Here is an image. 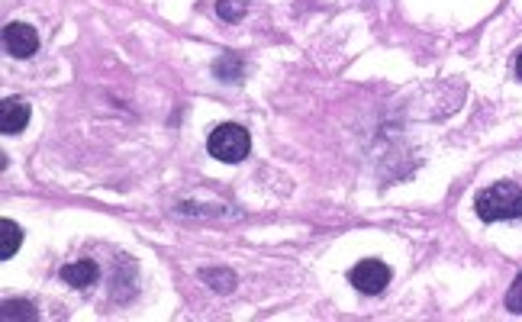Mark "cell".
I'll return each mask as SVG.
<instances>
[{
	"instance_id": "9",
	"label": "cell",
	"mask_w": 522,
	"mask_h": 322,
	"mask_svg": "<svg viewBox=\"0 0 522 322\" xmlns=\"http://www.w3.org/2000/svg\"><path fill=\"white\" fill-rule=\"evenodd\" d=\"M0 316H4V319H17V316L20 319H39V313L26 300H7L4 303V313H0Z\"/></svg>"
},
{
	"instance_id": "2",
	"label": "cell",
	"mask_w": 522,
	"mask_h": 322,
	"mask_svg": "<svg viewBox=\"0 0 522 322\" xmlns=\"http://www.w3.org/2000/svg\"><path fill=\"white\" fill-rule=\"evenodd\" d=\"M207 149H210L213 158L226 161V165H236V161H242L245 155H249L252 139H249V133H245L239 123H223V126H216L210 133Z\"/></svg>"
},
{
	"instance_id": "10",
	"label": "cell",
	"mask_w": 522,
	"mask_h": 322,
	"mask_svg": "<svg viewBox=\"0 0 522 322\" xmlns=\"http://www.w3.org/2000/svg\"><path fill=\"white\" fill-rule=\"evenodd\" d=\"M245 7H249V0H220V7H216V13H220L223 20H239Z\"/></svg>"
},
{
	"instance_id": "6",
	"label": "cell",
	"mask_w": 522,
	"mask_h": 322,
	"mask_svg": "<svg viewBox=\"0 0 522 322\" xmlns=\"http://www.w3.org/2000/svg\"><path fill=\"white\" fill-rule=\"evenodd\" d=\"M97 277H100L97 265H94V261H87V258H81V261H71V265H65V268H62V281H65V284H71V287H78V290H84V287H94V284H97Z\"/></svg>"
},
{
	"instance_id": "3",
	"label": "cell",
	"mask_w": 522,
	"mask_h": 322,
	"mask_svg": "<svg viewBox=\"0 0 522 322\" xmlns=\"http://www.w3.org/2000/svg\"><path fill=\"white\" fill-rule=\"evenodd\" d=\"M390 268L384 265V261L377 258H365L358 261V265L352 268V274H348V281H352L355 290H361V294H381V290L390 284Z\"/></svg>"
},
{
	"instance_id": "7",
	"label": "cell",
	"mask_w": 522,
	"mask_h": 322,
	"mask_svg": "<svg viewBox=\"0 0 522 322\" xmlns=\"http://www.w3.org/2000/svg\"><path fill=\"white\" fill-rule=\"evenodd\" d=\"M0 236H4V242H0V261H10L23 245V229L13 223V219H4V223H0Z\"/></svg>"
},
{
	"instance_id": "8",
	"label": "cell",
	"mask_w": 522,
	"mask_h": 322,
	"mask_svg": "<svg viewBox=\"0 0 522 322\" xmlns=\"http://www.w3.org/2000/svg\"><path fill=\"white\" fill-rule=\"evenodd\" d=\"M213 71H216V78H220V81H239L242 78V58L223 55L220 62L213 65Z\"/></svg>"
},
{
	"instance_id": "12",
	"label": "cell",
	"mask_w": 522,
	"mask_h": 322,
	"mask_svg": "<svg viewBox=\"0 0 522 322\" xmlns=\"http://www.w3.org/2000/svg\"><path fill=\"white\" fill-rule=\"evenodd\" d=\"M207 281H216V284H213L216 290H232V274H229V271H223V274H220V271H210Z\"/></svg>"
},
{
	"instance_id": "13",
	"label": "cell",
	"mask_w": 522,
	"mask_h": 322,
	"mask_svg": "<svg viewBox=\"0 0 522 322\" xmlns=\"http://www.w3.org/2000/svg\"><path fill=\"white\" fill-rule=\"evenodd\" d=\"M516 78L522 81V52L516 55Z\"/></svg>"
},
{
	"instance_id": "11",
	"label": "cell",
	"mask_w": 522,
	"mask_h": 322,
	"mask_svg": "<svg viewBox=\"0 0 522 322\" xmlns=\"http://www.w3.org/2000/svg\"><path fill=\"white\" fill-rule=\"evenodd\" d=\"M506 310H510V313H522V271L516 274L510 294H506Z\"/></svg>"
},
{
	"instance_id": "4",
	"label": "cell",
	"mask_w": 522,
	"mask_h": 322,
	"mask_svg": "<svg viewBox=\"0 0 522 322\" xmlns=\"http://www.w3.org/2000/svg\"><path fill=\"white\" fill-rule=\"evenodd\" d=\"M4 46L10 55H17V58H29L36 49H39V36H36V29L33 26H26V23H10L4 29Z\"/></svg>"
},
{
	"instance_id": "5",
	"label": "cell",
	"mask_w": 522,
	"mask_h": 322,
	"mask_svg": "<svg viewBox=\"0 0 522 322\" xmlns=\"http://www.w3.org/2000/svg\"><path fill=\"white\" fill-rule=\"evenodd\" d=\"M26 123H29V104L23 97H7L0 104V126H4V133L17 136L26 129Z\"/></svg>"
},
{
	"instance_id": "1",
	"label": "cell",
	"mask_w": 522,
	"mask_h": 322,
	"mask_svg": "<svg viewBox=\"0 0 522 322\" xmlns=\"http://www.w3.org/2000/svg\"><path fill=\"white\" fill-rule=\"evenodd\" d=\"M477 216L484 223H503V219H519L522 216V187L513 181H497L484 187L474 200Z\"/></svg>"
}]
</instances>
